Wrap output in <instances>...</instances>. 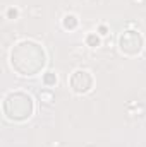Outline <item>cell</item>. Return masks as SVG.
<instances>
[{"label": "cell", "instance_id": "obj_7", "mask_svg": "<svg viewBox=\"0 0 146 147\" xmlns=\"http://www.w3.org/2000/svg\"><path fill=\"white\" fill-rule=\"evenodd\" d=\"M38 98H40V101H41L43 105H46V106H52V105L55 103V92H53L52 89H41V91L38 92Z\"/></svg>", "mask_w": 146, "mask_h": 147}, {"label": "cell", "instance_id": "obj_13", "mask_svg": "<svg viewBox=\"0 0 146 147\" xmlns=\"http://www.w3.org/2000/svg\"><path fill=\"white\" fill-rule=\"evenodd\" d=\"M129 2L134 7H143V5H146V0H129Z\"/></svg>", "mask_w": 146, "mask_h": 147}, {"label": "cell", "instance_id": "obj_12", "mask_svg": "<svg viewBox=\"0 0 146 147\" xmlns=\"http://www.w3.org/2000/svg\"><path fill=\"white\" fill-rule=\"evenodd\" d=\"M29 16H33V17L41 16V9H40V7H33V9H29Z\"/></svg>", "mask_w": 146, "mask_h": 147}, {"label": "cell", "instance_id": "obj_11", "mask_svg": "<svg viewBox=\"0 0 146 147\" xmlns=\"http://www.w3.org/2000/svg\"><path fill=\"white\" fill-rule=\"evenodd\" d=\"M96 33H98L102 38H105V36H108L110 34V28L105 24V22H100V24L96 26Z\"/></svg>", "mask_w": 146, "mask_h": 147}, {"label": "cell", "instance_id": "obj_8", "mask_svg": "<svg viewBox=\"0 0 146 147\" xmlns=\"http://www.w3.org/2000/svg\"><path fill=\"white\" fill-rule=\"evenodd\" d=\"M84 46H88V48H98V46H102V36L96 34V33H88L84 36Z\"/></svg>", "mask_w": 146, "mask_h": 147}, {"label": "cell", "instance_id": "obj_4", "mask_svg": "<svg viewBox=\"0 0 146 147\" xmlns=\"http://www.w3.org/2000/svg\"><path fill=\"white\" fill-rule=\"evenodd\" d=\"M95 86V77L88 69H76L69 77V87L74 94H88Z\"/></svg>", "mask_w": 146, "mask_h": 147}, {"label": "cell", "instance_id": "obj_1", "mask_svg": "<svg viewBox=\"0 0 146 147\" xmlns=\"http://www.w3.org/2000/svg\"><path fill=\"white\" fill-rule=\"evenodd\" d=\"M46 65V53L41 45L33 41L29 51V39H23L14 45L10 51V67L23 77H33Z\"/></svg>", "mask_w": 146, "mask_h": 147}, {"label": "cell", "instance_id": "obj_5", "mask_svg": "<svg viewBox=\"0 0 146 147\" xmlns=\"http://www.w3.org/2000/svg\"><path fill=\"white\" fill-rule=\"evenodd\" d=\"M126 111L129 118H143L146 115V105H143L141 101H131L126 105Z\"/></svg>", "mask_w": 146, "mask_h": 147}, {"label": "cell", "instance_id": "obj_3", "mask_svg": "<svg viewBox=\"0 0 146 147\" xmlns=\"http://www.w3.org/2000/svg\"><path fill=\"white\" fill-rule=\"evenodd\" d=\"M145 48V38L138 29H126L119 36V50L126 57H138Z\"/></svg>", "mask_w": 146, "mask_h": 147}, {"label": "cell", "instance_id": "obj_10", "mask_svg": "<svg viewBox=\"0 0 146 147\" xmlns=\"http://www.w3.org/2000/svg\"><path fill=\"white\" fill-rule=\"evenodd\" d=\"M17 17H19V9H17V7L10 5V7L5 9V19H9V21H16Z\"/></svg>", "mask_w": 146, "mask_h": 147}, {"label": "cell", "instance_id": "obj_2", "mask_svg": "<svg viewBox=\"0 0 146 147\" xmlns=\"http://www.w3.org/2000/svg\"><path fill=\"white\" fill-rule=\"evenodd\" d=\"M2 110L5 118L12 121H26L35 113V101L24 91H10L3 98Z\"/></svg>", "mask_w": 146, "mask_h": 147}, {"label": "cell", "instance_id": "obj_14", "mask_svg": "<svg viewBox=\"0 0 146 147\" xmlns=\"http://www.w3.org/2000/svg\"><path fill=\"white\" fill-rule=\"evenodd\" d=\"M126 26H127L129 29H132V28H136V29H138V22H136V21H127V22H126Z\"/></svg>", "mask_w": 146, "mask_h": 147}, {"label": "cell", "instance_id": "obj_6", "mask_svg": "<svg viewBox=\"0 0 146 147\" xmlns=\"http://www.w3.org/2000/svg\"><path fill=\"white\" fill-rule=\"evenodd\" d=\"M77 26H79V17L74 12L64 14V17H62V28L65 31H74V29H77Z\"/></svg>", "mask_w": 146, "mask_h": 147}, {"label": "cell", "instance_id": "obj_15", "mask_svg": "<svg viewBox=\"0 0 146 147\" xmlns=\"http://www.w3.org/2000/svg\"><path fill=\"white\" fill-rule=\"evenodd\" d=\"M107 46H108V48H112V46H113V39H108V43H107Z\"/></svg>", "mask_w": 146, "mask_h": 147}, {"label": "cell", "instance_id": "obj_9", "mask_svg": "<svg viewBox=\"0 0 146 147\" xmlns=\"http://www.w3.org/2000/svg\"><path fill=\"white\" fill-rule=\"evenodd\" d=\"M41 82L45 87H55L59 84V77L55 72H45L41 75Z\"/></svg>", "mask_w": 146, "mask_h": 147}, {"label": "cell", "instance_id": "obj_16", "mask_svg": "<svg viewBox=\"0 0 146 147\" xmlns=\"http://www.w3.org/2000/svg\"><path fill=\"white\" fill-rule=\"evenodd\" d=\"M52 147H60V142H53V144H52Z\"/></svg>", "mask_w": 146, "mask_h": 147}]
</instances>
